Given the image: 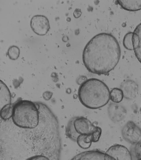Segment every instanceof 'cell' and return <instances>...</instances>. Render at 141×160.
Wrapping results in <instances>:
<instances>
[{
    "instance_id": "obj_7",
    "label": "cell",
    "mask_w": 141,
    "mask_h": 160,
    "mask_svg": "<svg viewBox=\"0 0 141 160\" xmlns=\"http://www.w3.org/2000/svg\"><path fill=\"white\" fill-rule=\"evenodd\" d=\"M108 113L109 118L114 123L122 121L126 116V109L122 105L118 103H111L108 108Z\"/></svg>"
},
{
    "instance_id": "obj_8",
    "label": "cell",
    "mask_w": 141,
    "mask_h": 160,
    "mask_svg": "<svg viewBox=\"0 0 141 160\" xmlns=\"http://www.w3.org/2000/svg\"><path fill=\"white\" fill-rule=\"evenodd\" d=\"M106 154L116 160H132L131 155L128 148L121 145H114L108 149Z\"/></svg>"
},
{
    "instance_id": "obj_18",
    "label": "cell",
    "mask_w": 141,
    "mask_h": 160,
    "mask_svg": "<svg viewBox=\"0 0 141 160\" xmlns=\"http://www.w3.org/2000/svg\"><path fill=\"white\" fill-rule=\"evenodd\" d=\"M7 54L11 60H16L20 56V49L16 46H12L9 48Z\"/></svg>"
},
{
    "instance_id": "obj_2",
    "label": "cell",
    "mask_w": 141,
    "mask_h": 160,
    "mask_svg": "<svg viewBox=\"0 0 141 160\" xmlns=\"http://www.w3.org/2000/svg\"><path fill=\"white\" fill-rule=\"evenodd\" d=\"M110 91L101 80L90 78L84 81L79 88L78 96L81 103L90 109H97L105 106L110 100Z\"/></svg>"
},
{
    "instance_id": "obj_21",
    "label": "cell",
    "mask_w": 141,
    "mask_h": 160,
    "mask_svg": "<svg viewBox=\"0 0 141 160\" xmlns=\"http://www.w3.org/2000/svg\"><path fill=\"white\" fill-rule=\"evenodd\" d=\"M81 14H82V12H81V10L79 9H77L74 12L73 16L75 18H79L81 16Z\"/></svg>"
},
{
    "instance_id": "obj_9",
    "label": "cell",
    "mask_w": 141,
    "mask_h": 160,
    "mask_svg": "<svg viewBox=\"0 0 141 160\" xmlns=\"http://www.w3.org/2000/svg\"><path fill=\"white\" fill-rule=\"evenodd\" d=\"M120 89L122 91L124 98L133 100L138 96L139 87L138 84L131 80H126L122 82Z\"/></svg>"
},
{
    "instance_id": "obj_11",
    "label": "cell",
    "mask_w": 141,
    "mask_h": 160,
    "mask_svg": "<svg viewBox=\"0 0 141 160\" xmlns=\"http://www.w3.org/2000/svg\"><path fill=\"white\" fill-rule=\"evenodd\" d=\"M71 160H105V154L100 151H87L77 155Z\"/></svg>"
},
{
    "instance_id": "obj_24",
    "label": "cell",
    "mask_w": 141,
    "mask_h": 160,
    "mask_svg": "<svg viewBox=\"0 0 141 160\" xmlns=\"http://www.w3.org/2000/svg\"><path fill=\"white\" fill-rule=\"evenodd\" d=\"M140 148H141V145H140Z\"/></svg>"
},
{
    "instance_id": "obj_25",
    "label": "cell",
    "mask_w": 141,
    "mask_h": 160,
    "mask_svg": "<svg viewBox=\"0 0 141 160\" xmlns=\"http://www.w3.org/2000/svg\"><path fill=\"white\" fill-rule=\"evenodd\" d=\"M140 112H141V108H140Z\"/></svg>"
},
{
    "instance_id": "obj_13",
    "label": "cell",
    "mask_w": 141,
    "mask_h": 160,
    "mask_svg": "<svg viewBox=\"0 0 141 160\" xmlns=\"http://www.w3.org/2000/svg\"><path fill=\"white\" fill-rule=\"evenodd\" d=\"M117 2L126 11H137L141 10V1H117Z\"/></svg>"
},
{
    "instance_id": "obj_3",
    "label": "cell",
    "mask_w": 141,
    "mask_h": 160,
    "mask_svg": "<svg viewBox=\"0 0 141 160\" xmlns=\"http://www.w3.org/2000/svg\"><path fill=\"white\" fill-rule=\"evenodd\" d=\"M12 120L14 124L23 129H32L39 124V106L28 100H20L13 105Z\"/></svg>"
},
{
    "instance_id": "obj_15",
    "label": "cell",
    "mask_w": 141,
    "mask_h": 160,
    "mask_svg": "<svg viewBox=\"0 0 141 160\" xmlns=\"http://www.w3.org/2000/svg\"><path fill=\"white\" fill-rule=\"evenodd\" d=\"M110 100L114 103H119L121 102L124 98V93L120 88H114L110 91Z\"/></svg>"
},
{
    "instance_id": "obj_5",
    "label": "cell",
    "mask_w": 141,
    "mask_h": 160,
    "mask_svg": "<svg viewBox=\"0 0 141 160\" xmlns=\"http://www.w3.org/2000/svg\"><path fill=\"white\" fill-rule=\"evenodd\" d=\"M122 134L127 142L132 144H136L140 140L141 129L134 122L129 121L123 127Z\"/></svg>"
},
{
    "instance_id": "obj_23",
    "label": "cell",
    "mask_w": 141,
    "mask_h": 160,
    "mask_svg": "<svg viewBox=\"0 0 141 160\" xmlns=\"http://www.w3.org/2000/svg\"><path fill=\"white\" fill-rule=\"evenodd\" d=\"M138 160H141V158H139V159H138Z\"/></svg>"
},
{
    "instance_id": "obj_19",
    "label": "cell",
    "mask_w": 141,
    "mask_h": 160,
    "mask_svg": "<svg viewBox=\"0 0 141 160\" xmlns=\"http://www.w3.org/2000/svg\"><path fill=\"white\" fill-rule=\"evenodd\" d=\"M102 133V130L100 127L96 126L95 131L93 132L92 134L94 138V142H97L100 140Z\"/></svg>"
},
{
    "instance_id": "obj_20",
    "label": "cell",
    "mask_w": 141,
    "mask_h": 160,
    "mask_svg": "<svg viewBox=\"0 0 141 160\" xmlns=\"http://www.w3.org/2000/svg\"><path fill=\"white\" fill-rule=\"evenodd\" d=\"M26 160H50L47 157L44 156L37 155L33 156Z\"/></svg>"
},
{
    "instance_id": "obj_1",
    "label": "cell",
    "mask_w": 141,
    "mask_h": 160,
    "mask_svg": "<svg viewBox=\"0 0 141 160\" xmlns=\"http://www.w3.org/2000/svg\"><path fill=\"white\" fill-rule=\"evenodd\" d=\"M120 56L121 49L115 37L101 33L95 35L86 44L82 60L89 72L107 75L117 65Z\"/></svg>"
},
{
    "instance_id": "obj_4",
    "label": "cell",
    "mask_w": 141,
    "mask_h": 160,
    "mask_svg": "<svg viewBox=\"0 0 141 160\" xmlns=\"http://www.w3.org/2000/svg\"><path fill=\"white\" fill-rule=\"evenodd\" d=\"M96 127L86 118L77 117L71 119L68 122L66 128V135L76 142L80 136L91 134Z\"/></svg>"
},
{
    "instance_id": "obj_17",
    "label": "cell",
    "mask_w": 141,
    "mask_h": 160,
    "mask_svg": "<svg viewBox=\"0 0 141 160\" xmlns=\"http://www.w3.org/2000/svg\"><path fill=\"white\" fill-rule=\"evenodd\" d=\"M133 32H129L126 34L123 40V45L128 50H133Z\"/></svg>"
},
{
    "instance_id": "obj_10",
    "label": "cell",
    "mask_w": 141,
    "mask_h": 160,
    "mask_svg": "<svg viewBox=\"0 0 141 160\" xmlns=\"http://www.w3.org/2000/svg\"><path fill=\"white\" fill-rule=\"evenodd\" d=\"M133 42L134 54L141 63V22L133 32Z\"/></svg>"
},
{
    "instance_id": "obj_16",
    "label": "cell",
    "mask_w": 141,
    "mask_h": 160,
    "mask_svg": "<svg viewBox=\"0 0 141 160\" xmlns=\"http://www.w3.org/2000/svg\"><path fill=\"white\" fill-rule=\"evenodd\" d=\"M13 105L12 104L5 105L1 109V117L4 120H7L12 117Z\"/></svg>"
},
{
    "instance_id": "obj_6",
    "label": "cell",
    "mask_w": 141,
    "mask_h": 160,
    "mask_svg": "<svg viewBox=\"0 0 141 160\" xmlns=\"http://www.w3.org/2000/svg\"><path fill=\"white\" fill-rule=\"evenodd\" d=\"M30 26L35 33L41 36L46 35L50 29L49 20L42 15L33 16L30 21Z\"/></svg>"
},
{
    "instance_id": "obj_22",
    "label": "cell",
    "mask_w": 141,
    "mask_h": 160,
    "mask_svg": "<svg viewBox=\"0 0 141 160\" xmlns=\"http://www.w3.org/2000/svg\"><path fill=\"white\" fill-rule=\"evenodd\" d=\"M105 160H116L111 156L105 153Z\"/></svg>"
},
{
    "instance_id": "obj_12",
    "label": "cell",
    "mask_w": 141,
    "mask_h": 160,
    "mask_svg": "<svg viewBox=\"0 0 141 160\" xmlns=\"http://www.w3.org/2000/svg\"><path fill=\"white\" fill-rule=\"evenodd\" d=\"M11 104V96L6 84L0 81V105L1 109L5 105Z\"/></svg>"
},
{
    "instance_id": "obj_14",
    "label": "cell",
    "mask_w": 141,
    "mask_h": 160,
    "mask_svg": "<svg viewBox=\"0 0 141 160\" xmlns=\"http://www.w3.org/2000/svg\"><path fill=\"white\" fill-rule=\"evenodd\" d=\"M77 144L83 149H88L94 142L92 133L91 134L80 136L76 140Z\"/></svg>"
}]
</instances>
